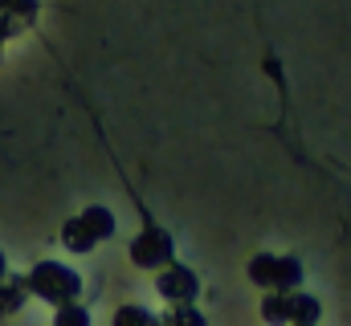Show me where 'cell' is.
Wrapping results in <instances>:
<instances>
[{"mask_svg":"<svg viewBox=\"0 0 351 326\" xmlns=\"http://www.w3.org/2000/svg\"><path fill=\"white\" fill-rule=\"evenodd\" d=\"M131 261L139 265V269H152V273H160V269H168L176 261V241L168 229H160V225H147L135 241H131Z\"/></svg>","mask_w":351,"mask_h":326,"instance_id":"obj_4","label":"cell"},{"mask_svg":"<svg viewBox=\"0 0 351 326\" xmlns=\"http://www.w3.org/2000/svg\"><path fill=\"white\" fill-rule=\"evenodd\" d=\"M29 290H33L37 298H45V302H53V306H70V302H78V294H82V277H78L74 269L58 265V261H45V265H37V269L29 273Z\"/></svg>","mask_w":351,"mask_h":326,"instance_id":"obj_2","label":"cell"},{"mask_svg":"<svg viewBox=\"0 0 351 326\" xmlns=\"http://www.w3.org/2000/svg\"><path fill=\"white\" fill-rule=\"evenodd\" d=\"M156 326H208V318L196 306H168L164 314H156Z\"/></svg>","mask_w":351,"mask_h":326,"instance_id":"obj_8","label":"cell"},{"mask_svg":"<svg viewBox=\"0 0 351 326\" xmlns=\"http://www.w3.org/2000/svg\"><path fill=\"white\" fill-rule=\"evenodd\" d=\"M245 273H250V281H254L258 290H265V294L302 290V277H306V269H302L298 257H278V253H258V257H250Z\"/></svg>","mask_w":351,"mask_h":326,"instance_id":"obj_1","label":"cell"},{"mask_svg":"<svg viewBox=\"0 0 351 326\" xmlns=\"http://www.w3.org/2000/svg\"><path fill=\"white\" fill-rule=\"evenodd\" d=\"M114 326H156V314L147 306H119Z\"/></svg>","mask_w":351,"mask_h":326,"instance_id":"obj_9","label":"cell"},{"mask_svg":"<svg viewBox=\"0 0 351 326\" xmlns=\"http://www.w3.org/2000/svg\"><path fill=\"white\" fill-rule=\"evenodd\" d=\"M53 326H90V310L70 302V306H58V323Z\"/></svg>","mask_w":351,"mask_h":326,"instance_id":"obj_11","label":"cell"},{"mask_svg":"<svg viewBox=\"0 0 351 326\" xmlns=\"http://www.w3.org/2000/svg\"><path fill=\"white\" fill-rule=\"evenodd\" d=\"M319 318H323L319 298L306 290H294L290 294V326H319Z\"/></svg>","mask_w":351,"mask_h":326,"instance_id":"obj_6","label":"cell"},{"mask_svg":"<svg viewBox=\"0 0 351 326\" xmlns=\"http://www.w3.org/2000/svg\"><path fill=\"white\" fill-rule=\"evenodd\" d=\"M25 302V281L21 277H12L4 290H0V314H8V310H16Z\"/></svg>","mask_w":351,"mask_h":326,"instance_id":"obj_10","label":"cell"},{"mask_svg":"<svg viewBox=\"0 0 351 326\" xmlns=\"http://www.w3.org/2000/svg\"><path fill=\"white\" fill-rule=\"evenodd\" d=\"M106 237H114V216H110V208H102V204L86 208V212H82L78 221H70L66 233H62L66 249H74V253H86V249H94L98 241H106Z\"/></svg>","mask_w":351,"mask_h":326,"instance_id":"obj_3","label":"cell"},{"mask_svg":"<svg viewBox=\"0 0 351 326\" xmlns=\"http://www.w3.org/2000/svg\"><path fill=\"white\" fill-rule=\"evenodd\" d=\"M290 294H265L262 298V323L265 326H290Z\"/></svg>","mask_w":351,"mask_h":326,"instance_id":"obj_7","label":"cell"},{"mask_svg":"<svg viewBox=\"0 0 351 326\" xmlns=\"http://www.w3.org/2000/svg\"><path fill=\"white\" fill-rule=\"evenodd\" d=\"M156 290H160V298H164L168 306H196L200 277H196L188 265L172 261L168 269H160V273H156Z\"/></svg>","mask_w":351,"mask_h":326,"instance_id":"obj_5","label":"cell"}]
</instances>
